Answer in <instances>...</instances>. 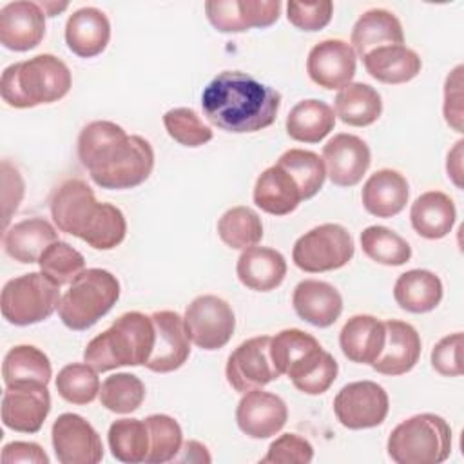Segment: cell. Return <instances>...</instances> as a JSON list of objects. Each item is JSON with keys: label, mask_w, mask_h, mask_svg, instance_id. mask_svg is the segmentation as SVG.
<instances>
[{"label": "cell", "mask_w": 464, "mask_h": 464, "mask_svg": "<svg viewBox=\"0 0 464 464\" xmlns=\"http://www.w3.org/2000/svg\"><path fill=\"white\" fill-rule=\"evenodd\" d=\"M78 160L98 187L127 190L141 185L150 176L154 149L149 140L127 134L114 121L94 120L80 130Z\"/></svg>", "instance_id": "cell-1"}, {"label": "cell", "mask_w": 464, "mask_h": 464, "mask_svg": "<svg viewBox=\"0 0 464 464\" xmlns=\"http://www.w3.org/2000/svg\"><path fill=\"white\" fill-rule=\"evenodd\" d=\"M281 94L248 72L221 71L201 92L203 116L218 129L245 134L270 127L279 112Z\"/></svg>", "instance_id": "cell-2"}, {"label": "cell", "mask_w": 464, "mask_h": 464, "mask_svg": "<svg viewBox=\"0 0 464 464\" xmlns=\"http://www.w3.org/2000/svg\"><path fill=\"white\" fill-rule=\"evenodd\" d=\"M49 208L60 232L80 237L96 250H112L125 239L123 212L112 203H100L80 178L62 181L51 196Z\"/></svg>", "instance_id": "cell-3"}, {"label": "cell", "mask_w": 464, "mask_h": 464, "mask_svg": "<svg viewBox=\"0 0 464 464\" xmlns=\"http://www.w3.org/2000/svg\"><path fill=\"white\" fill-rule=\"evenodd\" d=\"M270 357L279 375L306 395L324 393L337 379L339 364L321 343L299 328H286L270 337Z\"/></svg>", "instance_id": "cell-4"}, {"label": "cell", "mask_w": 464, "mask_h": 464, "mask_svg": "<svg viewBox=\"0 0 464 464\" xmlns=\"http://www.w3.org/2000/svg\"><path fill=\"white\" fill-rule=\"evenodd\" d=\"M72 85V76L63 60L44 53L11 63L0 80L2 100L14 109H29L62 100Z\"/></svg>", "instance_id": "cell-5"}, {"label": "cell", "mask_w": 464, "mask_h": 464, "mask_svg": "<svg viewBox=\"0 0 464 464\" xmlns=\"http://www.w3.org/2000/svg\"><path fill=\"white\" fill-rule=\"evenodd\" d=\"M152 348V317L141 312H125L105 332L87 343L83 361L98 373L118 366H145Z\"/></svg>", "instance_id": "cell-6"}, {"label": "cell", "mask_w": 464, "mask_h": 464, "mask_svg": "<svg viewBox=\"0 0 464 464\" xmlns=\"http://www.w3.org/2000/svg\"><path fill=\"white\" fill-rule=\"evenodd\" d=\"M388 457L397 464H440L451 453V426L435 413H417L388 437Z\"/></svg>", "instance_id": "cell-7"}, {"label": "cell", "mask_w": 464, "mask_h": 464, "mask_svg": "<svg viewBox=\"0 0 464 464\" xmlns=\"http://www.w3.org/2000/svg\"><path fill=\"white\" fill-rule=\"evenodd\" d=\"M120 281L105 268H85L62 295L58 315L69 330H87L118 301Z\"/></svg>", "instance_id": "cell-8"}, {"label": "cell", "mask_w": 464, "mask_h": 464, "mask_svg": "<svg viewBox=\"0 0 464 464\" xmlns=\"http://www.w3.org/2000/svg\"><path fill=\"white\" fill-rule=\"evenodd\" d=\"M60 286L44 272H29L9 279L0 295V310L7 323L29 326L42 323L58 310Z\"/></svg>", "instance_id": "cell-9"}, {"label": "cell", "mask_w": 464, "mask_h": 464, "mask_svg": "<svg viewBox=\"0 0 464 464\" xmlns=\"http://www.w3.org/2000/svg\"><path fill=\"white\" fill-rule=\"evenodd\" d=\"M355 245L339 223H323L304 232L292 248L294 265L308 274L343 268L353 257Z\"/></svg>", "instance_id": "cell-10"}, {"label": "cell", "mask_w": 464, "mask_h": 464, "mask_svg": "<svg viewBox=\"0 0 464 464\" xmlns=\"http://www.w3.org/2000/svg\"><path fill=\"white\" fill-rule=\"evenodd\" d=\"M183 323L190 343L208 352L223 348L236 330L232 306L214 294L194 297L185 308Z\"/></svg>", "instance_id": "cell-11"}, {"label": "cell", "mask_w": 464, "mask_h": 464, "mask_svg": "<svg viewBox=\"0 0 464 464\" xmlns=\"http://www.w3.org/2000/svg\"><path fill=\"white\" fill-rule=\"evenodd\" d=\"M388 410V393L373 381L348 382L334 399V413L348 430L375 428L384 422Z\"/></svg>", "instance_id": "cell-12"}, {"label": "cell", "mask_w": 464, "mask_h": 464, "mask_svg": "<svg viewBox=\"0 0 464 464\" xmlns=\"http://www.w3.org/2000/svg\"><path fill=\"white\" fill-rule=\"evenodd\" d=\"M225 375L228 384L246 393L263 388L279 377L270 357V335H257L243 341L227 359Z\"/></svg>", "instance_id": "cell-13"}, {"label": "cell", "mask_w": 464, "mask_h": 464, "mask_svg": "<svg viewBox=\"0 0 464 464\" xmlns=\"http://www.w3.org/2000/svg\"><path fill=\"white\" fill-rule=\"evenodd\" d=\"M51 440L62 464H96L103 459L100 433L78 413L58 415L51 428Z\"/></svg>", "instance_id": "cell-14"}, {"label": "cell", "mask_w": 464, "mask_h": 464, "mask_svg": "<svg viewBox=\"0 0 464 464\" xmlns=\"http://www.w3.org/2000/svg\"><path fill=\"white\" fill-rule=\"evenodd\" d=\"M51 411V393L42 382H16L2 395V422L20 433H36Z\"/></svg>", "instance_id": "cell-15"}, {"label": "cell", "mask_w": 464, "mask_h": 464, "mask_svg": "<svg viewBox=\"0 0 464 464\" xmlns=\"http://www.w3.org/2000/svg\"><path fill=\"white\" fill-rule=\"evenodd\" d=\"M279 0H208L205 13L219 33H243L252 27H270L277 22Z\"/></svg>", "instance_id": "cell-16"}, {"label": "cell", "mask_w": 464, "mask_h": 464, "mask_svg": "<svg viewBox=\"0 0 464 464\" xmlns=\"http://www.w3.org/2000/svg\"><path fill=\"white\" fill-rule=\"evenodd\" d=\"M357 69V54L352 45L339 38L315 44L306 58V72L314 83L334 91L352 83Z\"/></svg>", "instance_id": "cell-17"}, {"label": "cell", "mask_w": 464, "mask_h": 464, "mask_svg": "<svg viewBox=\"0 0 464 464\" xmlns=\"http://www.w3.org/2000/svg\"><path fill=\"white\" fill-rule=\"evenodd\" d=\"M150 317L154 323V348L145 368L156 373L181 368L190 355V339L183 317L172 310H158Z\"/></svg>", "instance_id": "cell-18"}, {"label": "cell", "mask_w": 464, "mask_h": 464, "mask_svg": "<svg viewBox=\"0 0 464 464\" xmlns=\"http://www.w3.org/2000/svg\"><path fill=\"white\" fill-rule=\"evenodd\" d=\"M288 420L286 402L261 388L243 393L236 408L237 428L250 439H268L283 430Z\"/></svg>", "instance_id": "cell-19"}, {"label": "cell", "mask_w": 464, "mask_h": 464, "mask_svg": "<svg viewBox=\"0 0 464 464\" xmlns=\"http://www.w3.org/2000/svg\"><path fill=\"white\" fill-rule=\"evenodd\" d=\"M372 161L368 143L348 132H339L323 147V163L328 179L337 187H353L366 174Z\"/></svg>", "instance_id": "cell-20"}, {"label": "cell", "mask_w": 464, "mask_h": 464, "mask_svg": "<svg viewBox=\"0 0 464 464\" xmlns=\"http://www.w3.org/2000/svg\"><path fill=\"white\" fill-rule=\"evenodd\" d=\"M45 36V13L38 2H9L0 9V44L24 53L34 49Z\"/></svg>", "instance_id": "cell-21"}, {"label": "cell", "mask_w": 464, "mask_h": 464, "mask_svg": "<svg viewBox=\"0 0 464 464\" xmlns=\"http://www.w3.org/2000/svg\"><path fill=\"white\" fill-rule=\"evenodd\" d=\"M384 346L370 366L382 375L408 373L420 357L422 343L419 332L410 323L399 319L384 321Z\"/></svg>", "instance_id": "cell-22"}, {"label": "cell", "mask_w": 464, "mask_h": 464, "mask_svg": "<svg viewBox=\"0 0 464 464\" xmlns=\"http://www.w3.org/2000/svg\"><path fill=\"white\" fill-rule=\"evenodd\" d=\"M292 304L303 321L317 328L332 326L343 312V297L339 290L319 279H304L297 283L292 294Z\"/></svg>", "instance_id": "cell-23"}, {"label": "cell", "mask_w": 464, "mask_h": 464, "mask_svg": "<svg viewBox=\"0 0 464 464\" xmlns=\"http://www.w3.org/2000/svg\"><path fill=\"white\" fill-rule=\"evenodd\" d=\"M111 40V22L98 7H80L65 24V44L80 58L102 54Z\"/></svg>", "instance_id": "cell-24"}, {"label": "cell", "mask_w": 464, "mask_h": 464, "mask_svg": "<svg viewBox=\"0 0 464 464\" xmlns=\"http://www.w3.org/2000/svg\"><path fill=\"white\" fill-rule=\"evenodd\" d=\"M410 198L408 179L393 169L375 170L361 190V201L366 212L375 218H393L406 207Z\"/></svg>", "instance_id": "cell-25"}, {"label": "cell", "mask_w": 464, "mask_h": 464, "mask_svg": "<svg viewBox=\"0 0 464 464\" xmlns=\"http://www.w3.org/2000/svg\"><path fill=\"white\" fill-rule=\"evenodd\" d=\"M236 274L243 286L256 292L277 288L286 276L285 256L270 246H248L236 263Z\"/></svg>", "instance_id": "cell-26"}, {"label": "cell", "mask_w": 464, "mask_h": 464, "mask_svg": "<svg viewBox=\"0 0 464 464\" xmlns=\"http://www.w3.org/2000/svg\"><path fill=\"white\" fill-rule=\"evenodd\" d=\"M384 321L368 314H359L343 324L339 332V346L348 361L372 364L384 346Z\"/></svg>", "instance_id": "cell-27"}, {"label": "cell", "mask_w": 464, "mask_h": 464, "mask_svg": "<svg viewBox=\"0 0 464 464\" xmlns=\"http://www.w3.org/2000/svg\"><path fill=\"white\" fill-rule=\"evenodd\" d=\"M303 201L295 179L279 163L265 169L254 185V203L272 216H286Z\"/></svg>", "instance_id": "cell-28"}, {"label": "cell", "mask_w": 464, "mask_h": 464, "mask_svg": "<svg viewBox=\"0 0 464 464\" xmlns=\"http://www.w3.org/2000/svg\"><path fill=\"white\" fill-rule=\"evenodd\" d=\"M404 44V31L401 20L388 9H370L362 13L350 36V45L361 58L384 45Z\"/></svg>", "instance_id": "cell-29"}, {"label": "cell", "mask_w": 464, "mask_h": 464, "mask_svg": "<svg viewBox=\"0 0 464 464\" xmlns=\"http://www.w3.org/2000/svg\"><path fill=\"white\" fill-rule=\"evenodd\" d=\"M457 219L453 199L440 190H428L420 194L410 208V221L413 230L426 239L446 237Z\"/></svg>", "instance_id": "cell-30"}, {"label": "cell", "mask_w": 464, "mask_h": 464, "mask_svg": "<svg viewBox=\"0 0 464 464\" xmlns=\"http://www.w3.org/2000/svg\"><path fill=\"white\" fill-rule=\"evenodd\" d=\"M58 241L56 228L44 218H29L5 228L4 248L18 263H38L44 250Z\"/></svg>", "instance_id": "cell-31"}, {"label": "cell", "mask_w": 464, "mask_h": 464, "mask_svg": "<svg viewBox=\"0 0 464 464\" xmlns=\"http://www.w3.org/2000/svg\"><path fill=\"white\" fill-rule=\"evenodd\" d=\"M362 63L372 78L390 85L413 80L422 67L420 56L404 44L377 47L362 56Z\"/></svg>", "instance_id": "cell-32"}, {"label": "cell", "mask_w": 464, "mask_h": 464, "mask_svg": "<svg viewBox=\"0 0 464 464\" xmlns=\"http://www.w3.org/2000/svg\"><path fill=\"white\" fill-rule=\"evenodd\" d=\"M442 281L437 274L413 268L401 274L393 285L395 303L411 314H426L439 306L442 301Z\"/></svg>", "instance_id": "cell-33"}, {"label": "cell", "mask_w": 464, "mask_h": 464, "mask_svg": "<svg viewBox=\"0 0 464 464\" xmlns=\"http://www.w3.org/2000/svg\"><path fill=\"white\" fill-rule=\"evenodd\" d=\"M335 127L334 109L321 100H301L286 116V132L301 143H319Z\"/></svg>", "instance_id": "cell-34"}, {"label": "cell", "mask_w": 464, "mask_h": 464, "mask_svg": "<svg viewBox=\"0 0 464 464\" xmlns=\"http://www.w3.org/2000/svg\"><path fill=\"white\" fill-rule=\"evenodd\" d=\"M335 116L352 127H368L382 114V100L377 89L368 83L353 82L343 87L334 100Z\"/></svg>", "instance_id": "cell-35"}, {"label": "cell", "mask_w": 464, "mask_h": 464, "mask_svg": "<svg viewBox=\"0 0 464 464\" xmlns=\"http://www.w3.org/2000/svg\"><path fill=\"white\" fill-rule=\"evenodd\" d=\"M2 377L5 386L16 382L49 384L53 377L51 361L40 348L33 344H18L4 357Z\"/></svg>", "instance_id": "cell-36"}, {"label": "cell", "mask_w": 464, "mask_h": 464, "mask_svg": "<svg viewBox=\"0 0 464 464\" xmlns=\"http://www.w3.org/2000/svg\"><path fill=\"white\" fill-rule=\"evenodd\" d=\"M111 453L125 464L145 462L150 448L149 428L145 419H118L109 426L107 433Z\"/></svg>", "instance_id": "cell-37"}, {"label": "cell", "mask_w": 464, "mask_h": 464, "mask_svg": "<svg viewBox=\"0 0 464 464\" xmlns=\"http://www.w3.org/2000/svg\"><path fill=\"white\" fill-rule=\"evenodd\" d=\"M362 252L375 263L386 266H401L410 261V243L388 227L372 225L361 232Z\"/></svg>", "instance_id": "cell-38"}, {"label": "cell", "mask_w": 464, "mask_h": 464, "mask_svg": "<svg viewBox=\"0 0 464 464\" xmlns=\"http://www.w3.org/2000/svg\"><path fill=\"white\" fill-rule=\"evenodd\" d=\"M218 236L230 248L245 250L254 246L263 237L261 218L250 207H232L219 218Z\"/></svg>", "instance_id": "cell-39"}, {"label": "cell", "mask_w": 464, "mask_h": 464, "mask_svg": "<svg viewBox=\"0 0 464 464\" xmlns=\"http://www.w3.org/2000/svg\"><path fill=\"white\" fill-rule=\"evenodd\" d=\"M277 163L295 179L303 199L314 198L323 188L326 169L319 154L304 149H288L279 156Z\"/></svg>", "instance_id": "cell-40"}, {"label": "cell", "mask_w": 464, "mask_h": 464, "mask_svg": "<svg viewBox=\"0 0 464 464\" xmlns=\"http://www.w3.org/2000/svg\"><path fill=\"white\" fill-rule=\"evenodd\" d=\"M100 402L112 413L136 411L145 401V384L134 373L120 372L105 377L100 388Z\"/></svg>", "instance_id": "cell-41"}, {"label": "cell", "mask_w": 464, "mask_h": 464, "mask_svg": "<svg viewBox=\"0 0 464 464\" xmlns=\"http://www.w3.org/2000/svg\"><path fill=\"white\" fill-rule=\"evenodd\" d=\"M58 395L71 404H89L100 393L98 372L87 362L65 364L56 375Z\"/></svg>", "instance_id": "cell-42"}, {"label": "cell", "mask_w": 464, "mask_h": 464, "mask_svg": "<svg viewBox=\"0 0 464 464\" xmlns=\"http://www.w3.org/2000/svg\"><path fill=\"white\" fill-rule=\"evenodd\" d=\"M149 428L150 448L145 462L163 464L174 460L183 444V431L176 419L165 413H154L145 419Z\"/></svg>", "instance_id": "cell-43"}, {"label": "cell", "mask_w": 464, "mask_h": 464, "mask_svg": "<svg viewBox=\"0 0 464 464\" xmlns=\"http://www.w3.org/2000/svg\"><path fill=\"white\" fill-rule=\"evenodd\" d=\"M38 265L40 272L62 286L71 285L85 270V257L74 246L58 239L44 250Z\"/></svg>", "instance_id": "cell-44"}, {"label": "cell", "mask_w": 464, "mask_h": 464, "mask_svg": "<svg viewBox=\"0 0 464 464\" xmlns=\"http://www.w3.org/2000/svg\"><path fill=\"white\" fill-rule=\"evenodd\" d=\"M167 134L183 147H201L212 140V129L190 107H176L163 114Z\"/></svg>", "instance_id": "cell-45"}, {"label": "cell", "mask_w": 464, "mask_h": 464, "mask_svg": "<svg viewBox=\"0 0 464 464\" xmlns=\"http://www.w3.org/2000/svg\"><path fill=\"white\" fill-rule=\"evenodd\" d=\"M314 459L312 444L297 433H283L270 446L261 459L263 464H308Z\"/></svg>", "instance_id": "cell-46"}, {"label": "cell", "mask_w": 464, "mask_h": 464, "mask_svg": "<svg viewBox=\"0 0 464 464\" xmlns=\"http://www.w3.org/2000/svg\"><path fill=\"white\" fill-rule=\"evenodd\" d=\"M334 14V4L330 0L319 2H288L286 18L301 31H321L324 29Z\"/></svg>", "instance_id": "cell-47"}, {"label": "cell", "mask_w": 464, "mask_h": 464, "mask_svg": "<svg viewBox=\"0 0 464 464\" xmlns=\"http://www.w3.org/2000/svg\"><path fill=\"white\" fill-rule=\"evenodd\" d=\"M431 366L444 377L462 375V332L450 334L433 346Z\"/></svg>", "instance_id": "cell-48"}, {"label": "cell", "mask_w": 464, "mask_h": 464, "mask_svg": "<svg viewBox=\"0 0 464 464\" xmlns=\"http://www.w3.org/2000/svg\"><path fill=\"white\" fill-rule=\"evenodd\" d=\"M444 120L446 123L462 132V65H457L444 83Z\"/></svg>", "instance_id": "cell-49"}, {"label": "cell", "mask_w": 464, "mask_h": 464, "mask_svg": "<svg viewBox=\"0 0 464 464\" xmlns=\"http://www.w3.org/2000/svg\"><path fill=\"white\" fill-rule=\"evenodd\" d=\"M2 462H34V464H49L47 453L36 442L14 440L2 448Z\"/></svg>", "instance_id": "cell-50"}, {"label": "cell", "mask_w": 464, "mask_h": 464, "mask_svg": "<svg viewBox=\"0 0 464 464\" xmlns=\"http://www.w3.org/2000/svg\"><path fill=\"white\" fill-rule=\"evenodd\" d=\"M179 462H210L212 457L207 451V446L198 442V440H187L181 450L179 455L174 459Z\"/></svg>", "instance_id": "cell-51"}, {"label": "cell", "mask_w": 464, "mask_h": 464, "mask_svg": "<svg viewBox=\"0 0 464 464\" xmlns=\"http://www.w3.org/2000/svg\"><path fill=\"white\" fill-rule=\"evenodd\" d=\"M462 145L464 141L459 140L453 149L448 152V160H446V172H448V178H451V181L462 188Z\"/></svg>", "instance_id": "cell-52"}, {"label": "cell", "mask_w": 464, "mask_h": 464, "mask_svg": "<svg viewBox=\"0 0 464 464\" xmlns=\"http://www.w3.org/2000/svg\"><path fill=\"white\" fill-rule=\"evenodd\" d=\"M38 4L44 9L45 16H56L58 13H62V11H65L69 7L67 2H62V4H58V2H38Z\"/></svg>", "instance_id": "cell-53"}]
</instances>
